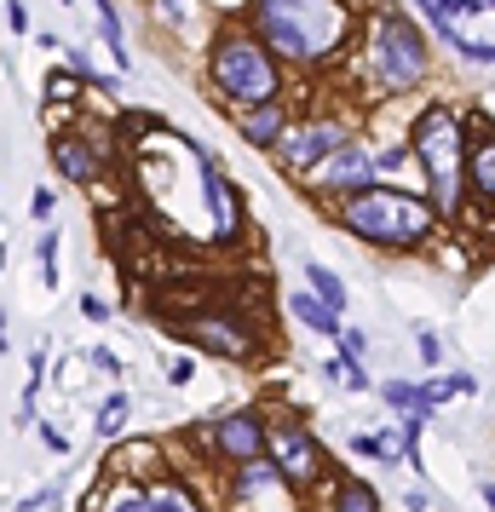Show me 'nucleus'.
<instances>
[{"label":"nucleus","instance_id":"obj_3","mask_svg":"<svg viewBox=\"0 0 495 512\" xmlns=\"http://www.w3.org/2000/svg\"><path fill=\"white\" fill-rule=\"evenodd\" d=\"M213 87L225 98H242V104H271L277 70H271L265 47H254L248 35H231V41L213 47Z\"/></svg>","mask_w":495,"mask_h":512},{"label":"nucleus","instance_id":"obj_9","mask_svg":"<svg viewBox=\"0 0 495 512\" xmlns=\"http://www.w3.org/2000/svg\"><path fill=\"white\" fill-rule=\"evenodd\" d=\"M369 179H375V162H369L363 150H352V144H346V150H334L329 167H323V185H329V190H363Z\"/></svg>","mask_w":495,"mask_h":512},{"label":"nucleus","instance_id":"obj_21","mask_svg":"<svg viewBox=\"0 0 495 512\" xmlns=\"http://www.w3.org/2000/svg\"><path fill=\"white\" fill-rule=\"evenodd\" d=\"M340 512H380V507H375V495H369L363 484H346V495H340Z\"/></svg>","mask_w":495,"mask_h":512},{"label":"nucleus","instance_id":"obj_22","mask_svg":"<svg viewBox=\"0 0 495 512\" xmlns=\"http://www.w3.org/2000/svg\"><path fill=\"white\" fill-rule=\"evenodd\" d=\"M415 6H421V12L432 18V24H444V18L455 12V6H461V0H415Z\"/></svg>","mask_w":495,"mask_h":512},{"label":"nucleus","instance_id":"obj_11","mask_svg":"<svg viewBox=\"0 0 495 512\" xmlns=\"http://www.w3.org/2000/svg\"><path fill=\"white\" fill-rule=\"evenodd\" d=\"M242 139L248 144H277L283 139V110H277V104H260V110L248 104V116H242Z\"/></svg>","mask_w":495,"mask_h":512},{"label":"nucleus","instance_id":"obj_6","mask_svg":"<svg viewBox=\"0 0 495 512\" xmlns=\"http://www.w3.org/2000/svg\"><path fill=\"white\" fill-rule=\"evenodd\" d=\"M438 29H444L467 58H478V64H490V58H495V12L484 6V0H461Z\"/></svg>","mask_w":495,"mask_h":512},{"label":"nucleus","instance_id":"obj_1","mask_svg":"<svg viewBox=\"0 0 495 512\" xmlns=\"http://www.w3.org/2000/svg\"><path fill=\"white\" fill-rule=\"evenodd\" d=\"M260 29L288 58H317L346 35V12L340 0H260Z\"/></svg>","mask_w":495,"mask_h":512},{"label":"nucleus","instance_id":"obj_12","mask_svg":"<svg viewBox=\"0 0 495 512\" xmlns=\"http://www.w3.org/2000/svg\"><path fill=\"white\" fill-rule=\"evenodd\" d=\"M202 185H208V196H213V236H236V196H231V185H225L213 167H208Z\"/></svg>","mask_w":495,"mask_h":512},{"label":"nucleus","instance_id":"obj_23","mask_svg":"<svg viewBox=\"0 0 495 512\" xmlns=\"http://www.w3.org/2000/svg\"><path fill=\"white\" fill-rule=\"evenodd\" d=\"M6 18H12V29H18V35L29 29V12H24V0H6Z\"/></svg>","mask_w":495,"mask_h":512},{"label":"nucleus","instance_id":"obj_7","mask_svg":"<svg viewBox=\"0 0 495 512\" xmlns=\"http://www.w3.org/2000/svg\"><path fill=\"white\" fill-rule=\"evenodd\" d=\"M271 455H277V472H283L288 484H311L323 472V455H317V443L306 432H283V438L271 443Z\"/></svg>","mask_w":495,"mask_h":512},{"label":"nucleus","instance_id":"obj_4","mask_svg":"<svg viewBox=\"0 0 495 512\" xmlns=\"http://www.w3.org/2000/svg\"><path fill=\"white\" fill-rule=\"evenodd\" d=\"M415 150H421L426 173L438 185V208L455 213V185H461V121L449 110H426L415 121Z\"/></svg>","mask_w":495,"mask_h":512},{"label":"nucleus","instance_id":"obj_2","mask_svg":"<svg viewBox=\"0 0 495 512\" xmlns=\"http://www.w3.org/2000/svg\"><path fill=\"white\" fill-rule=\"evenodd\" d=\"M346 225L369 242H392V248H409L432 231V208L421 196H398V190H357L346 202Z\"/></svg>","mask_w":495,"mask_h":512},{"label":"nucleus","instance_id":"obj_8","mask_svg":"<svg viewBox=\"0 0 495 512\" xmlns=\"http://www.w3.org/2000/svg\"><path fill=\"white\" fill-rule=\"evenodd\" d=\"M213 443H219L225 455H236V461H260V449H271L254 415H225L213 426Z\"/></svg>","mask_w":495,"mask_h":512},{"label":"nucleus","instance_id":"obj_5","mask_svg":"<svg viewBox=\"0 0 495 512\" xmlns=\"http://www.w3.org/2000/svg\"><path fill=\"white\" fill-rule=\"evenodd\" d=\"M375 64H380V75L392 81V87H415L426 75V47H421V35L403 24V18H380L375 24Z\"/></svg>","mask_w":495,"mask_h":512},{"label":"nucleus","instance_id":"obj_19","mask_svg":"<svg viewBox=\"0 0 495 512\" xmlns=\"http://www.w3.org/2000/svg\"><path fill=\"white\" fill-rule=\"evenodd\" d=\"M121 420H127V397H110V403H104V415H98V432H104V438H116L121 432Z\"/></svg>","mask_w":495,"mask_h":512},{"label":"nucleus","instance_id":"obj_15","mask_svg":"<svg viewBox=\"0 0 495 512\" xmlns=\"http://www.w3.org/2000/svg\"><path fill=\"white\" fill-rule=\"evenodd\" d=\"M190 340H202V346H219L225 357H242V351H248V340H242L236 328H225V323H196V328H190Z\"/></svg>","mask_w":495,"mask_h":512},{"label":"nucleus","instance_id":"obj_17","mask_svg":"<svg viewBox=\"0 0 495 512\" xmlns=\"http://www.w3.org/2000/svg\"><path fill=\"white\" fill-rule=\"evenodd\" d=\"M294 311L306 317L311 328H323V334H334L340 328V317H334V305L329 300H311V294H294Z\"/></svg>","mask_w":495,"mask_h":512},{"label":"nucleus","instance_id":"obj_10","mask_svg":"<svg viewBox=\"0 0 495 512\" xmlns=\"http://www.w3.org/2000/svg\"><path fill=\"white\" fill-rule=\"evenodd\" d=\"M116 512H196L190 507L185 489H144V495H127V501H116Z\"/></svg>","mask_w":495,"mask_h":512},{"label":"nucleus","instance_id":"obj_13","mask_svg":"<svg viewBox=\"0 0 495 512\" xmlns=\"http://www.w3.org/2000/svg\"><path fill=\"white\" fill-rule=\"evenodd\" d=\"M329 144H340V127H311V133H300V139L288 144V167H311Z\"/></svg>","mask_w":495,"mask_h":512},{"label":"nucleus","instance_id":"obj_18","mask_svg":"<svg viewBox=\"0 0 495 512\" xmlns=\"http://www.w3.org/2000/svg\"><path fill=\"white\" fill-rule=\"evenodd\" d=\"M352 449H357V455H380V461H398V455H403V449H398L392 438H375V432H363V438H357Z\"/></svg>","mask_w":495,"mask_h":512},{"label":"nucleus","instance_id":"obj_14","mask_svg":"<svg viewBox=\"0 0 495 512\" xmlns=\"http://www.w3.org/2000/svg\"><path fill=\"white\" fill-rule=\"evenodd\" d=\"M52 162L64 167L70 179H81V185H87V179L98 173V162L87 156V144H75V139H58V144H52Z\"/></svg>","mask_w":495,"mask_h":512},{"label":"nucleus","instance_id":"obj_16","mask_svg":"<svg viewBox=\"0 0 495 512\" xmlns=\"http://www.w3.org/2000/svg\"><path fill=\"white\" fill-rule=\"evenodd\" d=\"M472 185H478V196L495 202V139H484L472 150Z\"/></svg>","mask_w":495,"mask_h":512},{"label":"nucleus","instance_id":"obj_24","mask_svg":"<svg viewBox=\"0 0 495 512\" xmlns=\"http://www.w3.org/2000/svg\"><path fill=\"white\" fill-rule=\"evenodd\" d=\"M490 6H495V0H490Z\"/></svg>","mask_w":495,"mask_h":512},{"label":"nucleus","instance_id":"obj_20","mask_svg":"<svg viewBox=\"0 0 495 512\" xmlns=\"http://www.w3.org/2000/svg\"><path fill=\"white\" fill-rule=\"evenodd\" d=\"M306 277L317 282V294H323L329 305H346V288H340V282H334L329 271H323V265H306Z\"/></svg>","mask_w":495,"mask_h":512}]
</instances>
